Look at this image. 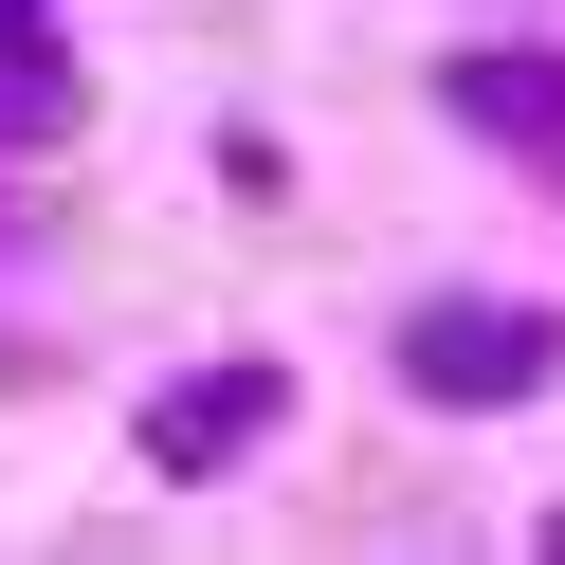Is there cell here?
<instances>
[{"instance_id": "cell-2", "label": "cell", "mask_w": 565, "mask_h": 565, "mask_svg": "<svg viewBox=\"0 0 565 565\" xmlns=\"http://www.w3.org/2000/svg\"><path fill=\"white\" fill-rule=\"evenodd\" d=\"M402 365L438 383V402H492V383H529V365H547V347H529V329H492V310H438V329H419Z\"/></svg>"}, {"instance_id": "cell-1", "label": "cell", "mask_w": 565, "mask_h": 565, "mask_svg": "<svg viewBox=\"0 0 565 565\" xmlns=\"http://www.w3.org/2000/svg\"><path fill=\"white\" fill-rule=\"evenodd\" d=\"M256 419H274V383H256V365L164 383V402H147V456H164V475H201V456H220V438H256Z\"/></svg>"}]
</instances>
